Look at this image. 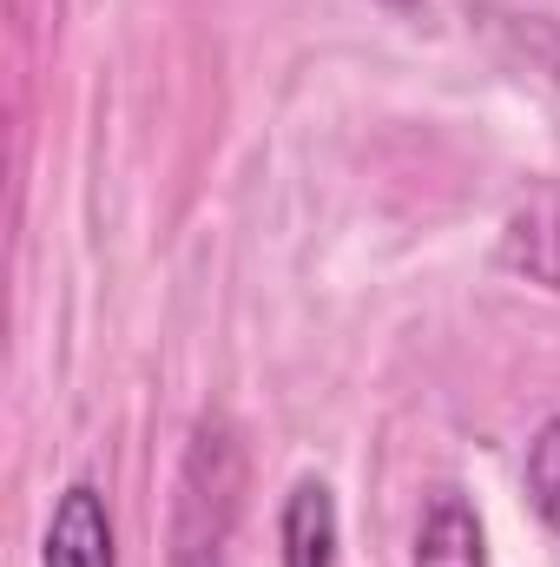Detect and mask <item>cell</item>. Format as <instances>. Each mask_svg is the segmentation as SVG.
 <instances>
[{"mask_svg":"<svg viewBox=\"0 0 560 567\" xmlns=\"http://www.w3.org/2000/svg\"><path fill=\"white\" fill-rule=\"evenodd\" d=\"M501 265L560 297V185H535L501 225Z\"/></svg>","mask_w":560,"mask_h":567,"instance_id":"3","label":"cell"},{"mask_svg":"<svg viewBox=\"0 0 560 567\" xmlns=\"http://www.w3.org/2000/svg\"><path fill=\"white\" fill-rule=\"evenodd\" d=\"M521 482H528V502H535V515H541V522L560 535V416H548V423L535 429Z\"/></svg>","mask_w":560,"mask_h":567,"instance_id":"6","label":"cell"},{"mask_svg":"<svg viewBox=\"0 0 560 567\" xmlns=\"http://www.w3.org/2000/svg\"><path fill=\"white\" fill-rule=\"evenodd\" d=\"M40 567H120V542H113V508L100 495V482H66L53 495L46 515V542H40Z\"/></svg>","mask_w":560,"mask_h":567,"instance_id":"2","label":"cell"},{"mask_svg":"<svg viewBox=\"0 0 560 567\" xmlns=\"http://www.w3.org/2000/svg\"><path fill=\"white\" fill-rule=\"evenodd\" d=\"M336 542H343V522H336L330 482H317V475L290 482V495L278 508V561L283 567H336Z\"/></svg>","mask_w":560,"mask_h":567,"instance_id":"4","label":"cell"},{"mask_svg":"<svg viewBox=\"0 0 560 567\" xmlns=\"http://www.w3.org/2000/svg\"><path fill=\"white\" fill-rule=\"evenodd\" d=\"M231 522H238V442H231L225 416H198L185 462H178L172 567H225L231 561Z\"/></svg>","mask_w":560,"mask_h":567,"instance_id":"1","label":"cell"},{"mask_svg":"<svg viewBox=\"0 0 560 567\" xmlns=\"http://www.w3.org/2000/svg\"><path fill=\"white\" fill-rule=\"evenodd\" d=\"M416 567H488L481 515L462 488H435L416 522Z\"/></svg>","mask_w":560,"mask_h":567,"instance_id":"5","label":"cell"}]
</instances>
